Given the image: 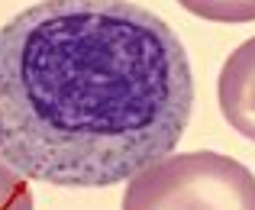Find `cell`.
Instances as JSON below:
<instances>
[{
	"mask_svg": "<svg viewBox=\"0 0 255 210\" xmlns=\"http://www.w3.org/2000/svg\"><path fill=\"white\" fill-rule=\"evenodd\" d=\"M194 110L178 32L129 0H42L0 26V159L110 188L168 159Z\"/></svg>",
	"mask_w": 255,
	"mask_h": 210,
	"instance_id": "cell-1",
	"label": "cell"
},
{
	"mask_svg": "<svg viewBox=\"0 0 255 210\" xmlns=\"http://www.w3.org/2000/svg\"><path fill=\"white\" fill-rule=\"evenodd\" d=\"M123 210H255V175L223 152H178L129 178Z\"/></svg>",
	"mask_w": 255,
	"mask_h": 210,
	"instance_id": "cell-2",
	"label": "cell"
},
{
	"mask_svg": "<svg viewBox=\"0 0 255 210\" xmlns=\"http://www.w3.org/2000/svg\"><path fill=\"white\" fill-rule=\"evenodd\" d=\"M220 110L239 136L255 142V36L246 39L220 68Z\"/></svg>",
	"mask_w": 255,
	"mask_h": 210,
	"instance_id": "cell-3",
	"label": "cell"
},
{
	"mask_svg": "<svg viewBox=\"0 0 255 210\" xmlns=\"http://www.w3.org/2000/svg\"><path fill=\"white\" fill-rule=\"evenodd\" d=\"M187 13L213 23H252L255 0H178Z\"/></svg>",
	"mask_w": 255,
	"mask_h": 210,
	"instance_id": "cell-4",
	"label": "cell"
},
{
	"mask_svg": "<svg viewBox=\"0 0 255 210\" xmlns=\"http://www.w3.org/2000/svg\"><path fill=\"white\" fill-rule=\"evenodd\" d=\"M0 210H32L29 185L3 159H0Z\"/></svg>",
	"mask_w": 255,
	"mask_h": 210,
	"instance_id": "cell-5",
	"label": "cell"
}]
</instances>
